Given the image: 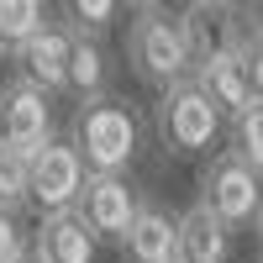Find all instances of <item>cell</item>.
Returning <instances> with one entry per match:
<instances>
[{"mask_svg":"<svg viewBox=\"0 0 263 263\" xmlns=\"http://www.w3.org/2000/svg\"><path fill=\"white\" fill-rule=\"evenodd\" d=\"M126 63L158 95L184 84V79H195V53L184 42L179 11H168V6H137L132 11L126 16Z\"/></svg>","mask_w":263,"mask_h":263,"instance_id":"1","label":"cell"},{"mask_svg":"<svg viewBox=\"0 0 263 263\" xmlns=\"http://www.w3.org/2000/svg\"><path fill=\"white\" fill-rule=\"evenodd\" d=\"M69 142L79 147V158L90 174H121L137 158L142 142V121L132 111V100L121 95H100V100H79L69 116Z\"/></svg>","mask_w":263,"mask_h":263,"instance_id":"2","label":"cell"},{"mask_svg":"<svg viewBox=\"0 0 263 263\" xmlns=\"http://www.w3.org/2000/svg\"><path fill=\"white\" fill-rule=\"evenodd\" d=\"M221 111L211 105V95L200 90L195 79L174 84V90H163L158 100H153V132H158V142L168 153H205L216 147V137H221Z\"/></svg>","mask_w":263,"mask_h":263,"instance_id":"3","label":"cell"},{"mask_svg":"<svg viewBox=\"0 0 263 263\" xmlns=\"http://www.w3.org/2000/svg\"><path fill=\"white\" fill-rule=\"evenodd\" d=\"M200 205L211 216H221V221L237 232V227H258V216H263V179L237 158V153H216V158L200 168Z\"/></svg>","mask_w":263,"mask_h":263,"instance_id":"4","label":"cell"},{"mask_svg":"<svg viewBox=\"0 0 263 263\" xmlns=\"http://www.w3.org/2000/svg\"><path fill=\"white\" fill-rule=\"evenodd\" d=\"M0 142L27 153V158H37L53 142V95L21 74L0 84Z\"/></svg>","mask_w":263,"mask_h":263,"instance_id":"5","label":"cell"},{"mask_svg":"<svg viewBox=\"0 0 263 263\" xmlns=\"http://www.w3.org/2000/svg\"><path fill=\"white\" fill-rule=\"evenodd\" d=\"M179 27L195 63L248 48V6H232V0H190L179 11Z\"/></svg>","mask_w":263,"mask_h":263,"instance_id":"6","label":"cell"},{"mask_svg":"<svg viewBox=\"0 0 263 263\" xmlns=\"http://www.w3.org/2000/svg\"><path fill=\"white\" fill-rule=\"evenodd\" d=\"M84 179H90V168H84L79 147L53 137V142L32 158V205H42L48 216L74 211L79 195H84Z\"/></svg>","mask_w":263,"mask_h":263,"instance_id":"7","label":"cell"},{"mask_svg":"<svg viewBox=\"0 0 263 263\" xmlns=\"http://www.w3.org/2000/svg\"><path fill=\"white\" fill-rule=\"evenodd\" d=\"M74 211L84 216V227H90L95 237L126 242V232H132V221H137L142 200H137V190H132L121 174H90V179H84V195H79V205H74Z\"/></svg>","mask_w":263,"mask_h":263,"instance_id":"8","label":"cell"},{"mask_svg":"<svg viewBox=\"0 0 263 263\" xmlns=\"http://www.w3.org/2000/svg\"><path fill=\"white\" fill-rule=\"evenodd\" d=\"M69 63H74V32L63 27V21H53L42 37H32L27 48L16 53L21 79H32L37 90H48V95H63V90H69Z\"/></svg>","mask_w":263,"mask_h":263,"instance_id":"9","label":"cell"},{"mask_svg":"<svg viewBox=\"0 0 263 263\" xmlns=\"http://www.w3.org/2000/svg\"><path fill=\"white\" fill-rule=\"evenodd\" d=\"M195 84L211 95V105H216L227 121H237L248 105H258V100H253V79H248V58H242V53H221V58L195 63Z\"/></svg>","mask_w":263,"mask_h":263,"instance_id":"10","label":"cell"},{"mask_svg":"<svg viewBox=\"0 0 263 263\" xmlns=\"http://www.w3.org/2000/svg\"><path fill=\"white\" fill-rule=\"evenodd\" d=\"M121 248H126L132 263H179V216L142 200V211H137V221H132Z\"/></svg>","mask_w":263,"mask_h":263,"instance_id":"11","label":"cell"},{"mask_svg":"<svg viewBox=\"0 0 263 263\" xmlns=\"http://www.w3.org/2000/svg\"><path fill=\"white\" fill-rule=\"evenodd\" d=\"M48 263H95L100 253V237L84 227L79 211H58V216H42L37 227V242H32Z\"/></svg>","mask_w":263,"mask_h":263,"instance_id":"12","label":"cell"},{"mask_svg":"<svg viewBox=\"0 0 263 263\" xmlns=\"http://www.w3.org/2000/svg\"><path fill=\"white\" fill-rule=\"evenodd\" d=\"M227 258H232V227L195 200L179 216V263H227Z\"/></svg>","mask_w":263,"mask_h":263,"instance_id":"13","label":"cell"},{"mask_svg":"<svg viewBox=\"0 0 263 263\" xmlns=\"http://www.w3.org/2000/svg\"><path fill=\"white\" fill-rule=\"evenodd\" d=\"M111 53H105V42L100 37H79L74 32V63H69V90L79 100H100V95H111Z\"/></svg>","mask_w":263,"mask_h":263,"instance_id":"14","label":"cell"},{"mask_svg":"<svg viewBox=\"0 0 263 263\" xmlns=\"http://www.w3.org/2000/svg\"><path fill=\"white\" fill-rule=\"evenodd\" d=\"M53 21H48V6L42 0H0V48L21 53L32 37H42Z\"/></svg>","mask_w":263,"mask_h":263,"instance_id":"15","label":"cell"},{"mask_svg":"<svg viewBox=\"0 0 263 263\" xmlns=\"http://www.w3.org/2000/svg\"><path fill=\"white\" fill-rule=\"evenodd\" d=\"M32 205V158L0 142V211H27Z\"/></svg>","mask_w":263,"mask_h":263,"instance_id":"16","label":"cell"},{"mask_svg":"<svg viewBox=\"0 0 263 263\" xmlns=\"http://www.w3.org/2000/svg\"><path fill=\"white\" fill-rule=\"evenodd\" d=\"M227 137H232V153L263 179V105H248L237 121H227Z\"/></svg>","mask_w":263,"mask_h":263,"instance_id":"17","label":"cell"},{"mask_svg":"<svg viewBox=\"0 0 263 263\" xmlns=\"http://www.w3.org/2000/svg\"><path fill=\"white\" fill-rule=\"evenodd\" d=\"M116 16H121L116 0H69L63 6V27L79 32V37H105Z\"/></svg>","mask_w":263,"mask_h":263,"instance_id":"18","label":"cell"},{"mask_svg":"<svg viewBox=\"0 0 263 263\" xmlns=\"http://www.w3.org/2000/svg\"><path fill=\"white\" fill-rule=\"evenodd\" d=\"M21 253H32L27 248V227H21L16 211H0V263H16Z\"/></svg>","mask_w":263,"mask_h":263,"instance_id":"19","label":"cell"},{"mask_svg":"<svg viewBox=\"0 0 263 263\" xmlns=\"http://www.w3.org/2000/svg\"><path fill=\"white\" fill-rule=\"evenodd\" d=\"M242 58H248V79H253V100L263 105V37H253V32H248V48H242Z\"/></svg>","mask_w":263,"mask_h":263,"instance_id":"20","label":"cell"},{"mask_svg":"<svg viewBox=\"0 0 263 263\" xmlns=\"http://www.w3.org/2000/svg\"><path fill=\"white\" fill-rule=\"evenodd\" d=\"M248 32L263 37V6H248Z\"/></svg>","mask_w":263,"mask_h":263,"instance_id":"21","label":"cell"},{"mask_svg":"<svg viewBox=\"0 0 263 263\" xmlns=\"http://www.w3.org/2000/svg\"><path fill=\"white\" fill-rule=\"evenodd\" d=\"M16 263H48V258H42V253H37V248H32V253H21V258H16Z\"/></svg>","mask_w":263,"mask_h":263,"instance_id":"22","label":"cell"},{"mask_svg":"<svg viewBox=\"0 0 263 263\" xmlns=\"http://www.w3.org/2000/svg\"><path fill=\"white\" fill-rule=\"evenodd\" d=\"M258 242H263V216H258Z\"/></svg>","mask_w":263,"mask_h":263,"instance_id":"23","label":"cell"},{"mask_svg":"<svg viewBox=\"0 0 263 263\" xmlns=\"http://www.w3.org/2000/svg\"><path fill=\"white\" fill-rule=\"evenodd\" d=\"M258 263H263V258H258Z\"/></svg>","mask_w":263,"mask_h":263,"instance_id":"24","label":"cell"}]
</instances>
